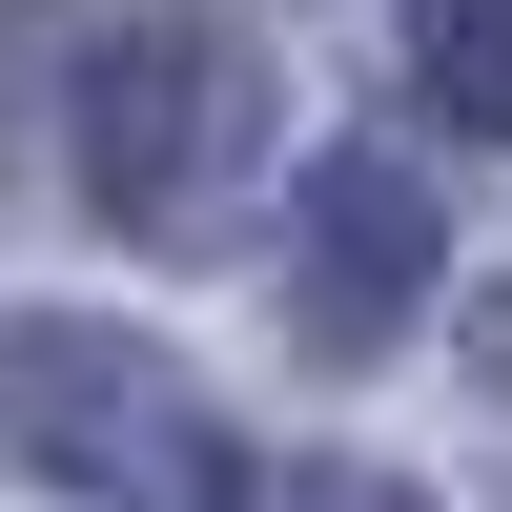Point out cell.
<instances>
[{
  "instance_id": "6da1fadb",
  "label": "cell",
  "mask_w": 512,
  "mask_h": 512,
  "mask_svg": "<svg viewBox=\"0 0 512 512\" xmlns=\"http://www.w3.org/2000/svg\"><path fill=\"white\" fill-rule=\"evenodd\" d=\"M41 144H62L82 226L205 246V226L246 205V164H267V62H246L226 21H164V0H123V21H41Z\"/></svg>"
},
{
  "instance_id": "7a4b0ae2",
  "label": "cell",
  "mask_w": 512,
  "mask_h": 512,
  "mask_svg": "<svg viewBox=\"0 0 512 512\" xmlns=\"http://www.w3.org/2000/svg\"><path fill=\"white\" fill-rule=\"evenodd\" d=\"M0 451L62 472L82 512H205L226 492L185 369H164L144 328H82V308H0Z\"/></svg>"
},
{
  "instance_id": "3957f363",
  "label": "cell",
  "mask_w": 512,
  "mask_h": 512,
  "mask_svg": "<svg viewBox=\"0 0 512 512\" xmlns=\"http://www.w3.org/2000/svg\"><path fill=\"white\" fill-rule=\"evenodd\" d=\"M431 287H451V205H431V164H410V144H328L308 205H287V349H308V369H369Z\"/></svg>"
},
{
  "instance_id": "277c9868",
  "label": "cell",
  "mask_w": 512,
  "mask_h": 512,
  "mask_svg": "<svg viewBox=\"0 0 512 512\" xmlns=\"http://www.w3.org/2000/svg\"><path fill=\"white\" fill-rule=\"evenodd\" d=\"M390 41H410V103L451 144H512V0H390Z\"/></svg>"
},
{
  "instance_id": "5b68a950",
  "label": "cell",
  "mask_w": 512,
  "mask_h": 512,
  "mask_svg": "<svg viewBox=\"0 0 512 512\" xmlns=\"http://www.w3.org/2000/svg\"><path fill=\"white\" fill-rule=\"evenodd\" d=\"M205 512H431L410 472H369V451H226V492Z\"/></svg>"
}]
</instances>
